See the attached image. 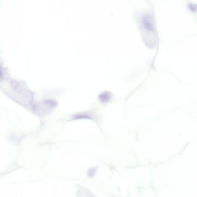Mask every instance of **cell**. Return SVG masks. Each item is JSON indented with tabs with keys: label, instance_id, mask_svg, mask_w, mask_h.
<instances>
[{
	"label": "cell",
	"instance_id": "7a4b0ae2",
	"mask_svg": "<svg viewBox=\"0 0 197 197\" xmlns=\"http://www.w3.org/2000/svg\"><path fill=\"white\" fill-rule=\"evenodd\" d=\"M112 98L111 93L108 91L101 93L99 96L100 101L103 103H107L110 101Z\"/></svg>",
	"mask_w": 197,
	"mask_h": 197
},
{
	"label": "cell",
	"instance_id": "6da1fadb",
	"mask_svg": "<svg viewBox=\"0 0 197 197\" xmlns=\"http://www.w3.org/2000/svg\"><path fill=\"white\" fill-rule=\"evenodd\" d=\"M150 16H144L143 19V24L144 27L147 30L152 31L154 30V27L152 21Z\"/></svg>",
	"mask_w": 197,
	"mask_h": 197
}]
</instances>
